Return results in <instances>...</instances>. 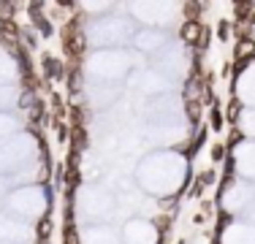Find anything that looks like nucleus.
Returning <instances> with one entry per match:
<instances>
[{"mask_svg":"<svg viewBox=\"0 0 255 244\" xmlns=\"http://www.w3.org/2000/svg\"><path fill=\"white\" fill-rule=\"evenodd\" d=\"M87 149V130L84 127H71V152L82 155Z\"/></svg>","mask_w":255,"mask_h":244,"instance_id":"20e7f679","label":"nucleus"},{"mask_svg":"<svg viewBox=\"0 0 255 244\" xmlns=\"http://www.w3.org/2000/svg\"><path fill=\"white\" fill-rule=\"evenodd\" d=\"M234 57H236V63H250V60L255 57V41H253V38H242V41H236Z\"/></svg>","mask_w":255,"mask_h":244,"instance_id":"7ed1b4c3","label":"nucleus"},{"mask_svg":"<svg viewBox=\"0 0 255 244\" xmlns=\"http://www.w3.org/2000/svg\"><path fill=\"white\" fill-rule=\"evenodd\" d=\"M234 33L239 35L236 41H242V38H250V24H247V22H236V24H234Z\"/></svg>","mask_w":255,"mask_h":244,"instance_id":"ddd939ff","label":"nucleus"},{"mask_svg":"<svg viewBox=\"0 0 255 244\" xmlns=\"http://www.w3.org/2000/svg\"><path fill=\"white\" fill-rule=\"evenodd\" d=\"M209 122H212V130H223V112H220V106H217V98H215V103H212Z\"/></svg>","mask_w":255,"mask_h":244,"instance_id":"0eeeda50","label":"nucleus"},{"mask_svg":"<svg viewBox=\"0 0 255 244\" xmlns=\"http://www.w3.org/2000/svg\"><path fill=\"white\" fill-rule=\"evenodd\" d=\"M0 38H3V44L11 46V49L22 46V30H19V24H16L14 19L0 22Z\"/></svg>","mask_w":255,"mask_h":244,"instance_id":"f257e3e1","label":"nucleus"},{"mask_svg":"<svg viewBox=\"0 0 255 244\" xmlns=\"http://www.w3.org/2000/svg\"><path fill=\"white\" fill-rule=\"evenodd\" d=\"M44 68H46V73H49V76H63V68H60L57 60L49 57V54L44 57Z\"/></svg>","mask_w":255,"mask_h":244,"instance_id":"9d476101","label":"nucleus"},{"mask_svg":"<svg viewBox=\"0 0 255 244\" xmlns=\"http://www.w3.org/2000/svg\"><path fill=\"white\" fill-rule=\"evenodd\" d=\"M35 231H38V242H49V236H52V217L44 215Z\"/></svg>","mask_w":255,"mask_h":244,"instance_id":"423d86ee","label":"nucleus"},{"mask_svg":"<svg viewBox=\"0 0 255 244\" xmlns=\"http://www.w3.org/2000/svg\"><path fill=\"white\" fill-rule=\"evenodd\" d=\"M63 244H79V234H76V228L74 225H65V234H63Z\"/></svg>","mask_w":255,"mask_h":244,"instance_id":"9b49d317","label":"nucleus"},{"mask_svg":"<svg viewBox=\"0 0 255 244\" xmlns=\"http://www.w3.org/2000/svg\"><path fill=\"white\" fill-rule=\"evenodd\" d=\"M204 5H198V3H185V14H187V22H196V14L201 11Z\"/></svg>","mask_w":255,"mask_h":244,"instance_id":"dca6fc26","label":"nucleus"},{"mask_svg":"<svg viewBox=\"0 0 255 244\" xmlns=\"http://www.w3.org/2000/svg\"><path fill=\"white\" fill-rule=\"evenodd\" d=\"M38 244H49V242H38Z\"/></svg>","mask_w":255,"mask_h":244,"instance_id":"aec40b11","label":"nucleus"},{"mask_svg":"<svg viewBox=\"0 0 255 244\" xmlns=\"http://www.w3.org/2000/svg\"><path fill=\"white\" fill-rule=\"evenodd\" d=\"M33 22H35V27H38L44 35H52V24L46 22V16H41V14H38V16H33Z\"/></svg>","mask_w":255,"mask_h":244,"instance_id":"f8f14e48","label":"nucleus"},{"mask_svg":"<svg viewBox=\"0 0 255 244\" xmlns=\"http://www.w3.org/2000/svg\"><path fill=\"white\" fill-rule=\"evenodd\" d=\"M206 46H209V30L204 27V33H201V41H198V46H196V49H198V52H204Z\"/></svg>","mask_w":255,"mask_h":244,"instance_id":"f3484780","label":"nucleus"},{"mask_svg":"<svg viewBox=\"0 0 255 244\" xmlns=\"http://www.w3.org/2000/svg\"><path fill=\"white\" fill-rule=\"evenodd\" d=\"M239 114H242V103H239V98H231V101H228V112H226V117L231 120V122H236V120H239Z\"/></svg>","mask_w":255,"mask_h":244,"instance_id":"6e6552de","label":"nucleus"},{"mask_svg":"<svg viewBox=\"0 0 255 244\" xmlns=\"http://www.w3.org/2000/svg\"><path fill=\"white\" fill-rule=\"evenodd\" d=\"M187 120L198 127V122H201V103H187Z\"/></svg>","mask_w":255,"mask_h":244,"instance_id":"1a4fd4ad","label":"nucleus"},{"mask_svg":"<svg viewBox=\"0 0 255 244\" xmlns=\"http://www.w3.org/2000/svg\"><path fill=\"white\" fill-rule=\"evenodd\" d=\"M201 33H204V24L201 22H185L179 30V38L185 41L187 46H198V41H201Z\"/></svg>","mask_w":255,"mask_h":244,"instance_id":"f03ea898","label":"nucleus"},{"mask_svg":"<svg viewBox=\"0 0 255 244\" xmlns=\"http://www.w3.org/2000/svg\"><path fill=\"white\" fill-rule=\"evenodd\" d=\"M209 155H212V163H220L223 157H226V144H215L209 149Z\"/></svg>","mask_w":255,"mask_h":244,"instance_id":"4468645a","label":"nucleus"},{"mask_svg":"<svg viewBox=\"0 0 255 244\" xmlns=\"http://www.w3.org/2000/svg\"><path fill=\"white\" fill-rule=\"evenodd\" d=\"M217 33H220V38H223V41H228V22H220Z\"/></svg>","mask_w":255,"mask_h":244,"instance_id":"a211bd4d","label":"nucleus"},{"mask_svg":"<svg viewBox=\"0 0 255 244\" xmlns=\"http://www.w3.org/2000/svg\"><path fill=\"white\" fill-rule=\"evenodd\" d=\"M71 90L79 93V71H74V76H71Z\"/></svg>","mask_w":255,"mask_h":244,"instance_id":"6ab92c4d","label":"nucleus"},{"mask_svg":"<svg viewBox=\"0 0 255 244\" xmlns=\"http://www.w3.org/2000/svg\"><path fill=\"white\" fill-rule=\"evenodd\" d=\"M242 138H245V136H242V130H239V127H234V130L228 133V141H226V149H231V146H236V144L242 141Z\"/></svg>","mask_w":255,"mask_h":244,"instance_id":"2eb2a0df","label":"nucleus"},{"mask_svg":"<svg viewBox=\"0 0 255 244\" xmlns=\"http://www.w3.org/2000/svg\"><path fill=\"white\" fill-rule=\"evenodd\" d=\"M63 49H65V54H68L71 60H79V57L84 54V35H76V38L65 41Z\"/></svg>","mask_w":255,"mask_h":244,"instance_id":"39448f33","label":"nucleus"}]
</instances>
